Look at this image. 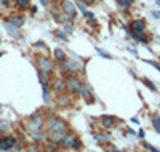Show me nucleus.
<instances>
[{"mask_svg": "<svg viewBox=\"0 0 160 152\" xmlns=\"http://www.w3.org/2000/svg\"><path fill=\"white\" fill-rule=\"evenodd\" d=\"M117 2H118V7L122 8V10H127V8H130V7H131L133 0H117Z\"/></svg>", "mask_w": 160, "mask_h": 152, "instance_id": "obj_16", "label": "nucleus"}, {"mask_svg": "<svg viewBox=\"0 0 160 152\" xmlns=\"http://www.w3.org/2000/svg\"><path fill=\"white\" fill-rule=\"evenodd\" d=\"M114 117H109V115H104L102 119H101V123H102V125L106 127V128H111L112 125H114Z\"/></svg>", "mask_w": 160, "mask_h": 152, "instance_id": "obj_13", "label": "nucleus"}, {"mask_svg": "<svg viewBox=\"0 0 160 152\" xmlns=\"http://www.w3.org/2000/svg\"><path fill=\"white\" fill-rule=\"evenodd\" d=\"M133 37H135L136 40H139V42H142V43H146V42H148V37H146V35H142V32H139V34H133Z\"/></svg>", "mask_w": 160, "mask_h": 152, "instance_id": "obj_21", "label": "nucleus"}, {"mask_svg": "<svg viewBox=\"0 0 160 152\" xmlns=\"http://www.w3.org/2000/svg\"><path fill=\"white\" fill-rule=\"evenodd\" d=\"M0 128H8V123L7 122H2V123H0Z\"/></svg>", "mask_w": 160, "mask_h": 152, "instance_id": "obj_33", "label": "nucleus"}, {"mask_svg": "<svg viewBox=\"0 0 160 152\" xmlns=\"http://www.w3.org/2000/svg\"><path fill=\"white\" fill-rule=\"evenodd\" d=\"M53 88H55V91H61L62 88H66V82L64 80H55V84H53Z\"/></svg>", "mask_w": 160, "mask_h": 152, "instance_id": "obj_14", "label": "nucleus"}, {"mask_svg": "<svg viewBox=\"0 0 160 152\" xmlns=\"http://www.w3.org/2000/svg\"><path fill=\"white\" fill-rule=\"evenodd\" d=\"M26 150H37V146H28Z\"/></svg>", "mask_w": 160, "mask_h": 152, "instance_id": "obj_32", "label": "nucleus"}, {"mask_svg": "<svg viewBox=\"0 0 160 152\" xmlns=\"http://www.w3.org/2000/svg\"><path fill=\"white\" fill-rule=\"evenodd\" d=\"M152 16H154V18H160V11H154Z\"/></svg>", "mask_w": 160, "mask_h": 152, "instance_id": "obj_34", "label": "nucleus"}, {"mask_svg": "<svg viewBox=\"0 0 160 152\" xmlns=\"http://www.w3.org/2000/svg\"><path fill=\"white\" fill-rule=\"evenodd\" d=\"M56 35H58V37H59V38H61V40H64V42H66V40H68V38H66V35H64V34H62V32H59V31H58V32H56Z\"/></svg>", "mask_w": 160, "mask_h": 152, "instance_id": "obj_30", "label": "nucleus"}, {"mask_svg": "<svg viewBox=\"0 0 160 152\" xmlns=\"http://www.w3.org/2000/svg\"><path fill=\"white\" fill-rule=\"evenodd\" d=\"M72 141H74V136H72V133L68 131V134L64 136V139L61 141V144H62V147H66V149H71V147H72Z\"/></svg>", "mask_w": 160, "mask_h": 152, "instance_id": "obj_11", "label": "nucleus"}, {"mask_svg": "<svg viewBox=\"0 0 160 152\" xmlns=\"http://www.w3.org/2000/svg\"><path fill=\"white\" fill-rule=\"evenodd\" d=\"M35 47H37V48H45V45H43V43H37Z\"/></svg>", "mask_w": 160, "mask_h": 152, "instance_id": "obj_36", "label": "nucleus"}, {"mask_svg": "<svg viewBox=\"0 0 160 152\" xmlns=\"http://www.w3.org/2000/svg\"><path fill=\"white\" fill-rule=\"evenodd\" d=\"M5 27H7V31H8L10 35H13V37H18V35H19V32H18V26H15L13 23L7 21V23H5Z\"/></svg>", "mask_w": 160, "mask_h": 152, "instance_id": "obj_9", "label": "nucleus"}, {"mask_svg": "<svg viewBox=\"0 0 160 152\" xmlns=\"http://www.w3.org/2000/svg\"><path fill=\"white\" fill-rule=\"evenodd\" d=\"M31 136H32V139L40 141V139H43V138H45V133L40 131V130H35V131H31Z\"/></svg>", "mask_w": 160, "mask_h": 152, "instance_id": "obj_15", "label": "nucleus"}, {"mask_svg": "<svg viewBox=\"0 0 160 152\" xmlns=\"http://www.w3.org/2000/svg\"><path fill=\"white\" fill-rule=\"evenodd\" d=\"M82 147V141L78 139V138H74V141H72V149H80Z\"/></svg>", "mask_w": 160, "mask_h": 152, "instance_id": "obj_24", "label": "nucleus"}, {"mask_svg": "<svg viewBox=\"0 0 160 152\" xmlns=\"http://www.w3.org/2000/svg\"><path fill=\"white\" fill-rule=\"evenodd\" d=\"M10 2V0H2V3H8Z\"/></svg>", "mask_w": 160, "mask_h": 152, "instance_id": "obj_38", "label": "nucleus"}, {"mask_svg": "<svg viewBox=\"0 0 160 152\" xmlns=\"http://www.w3.org/2000/svg\"><path fill=\"white\" fill-rule=\"evenodd\" d=\"M8 21H10V23H13L15 26H18V27H19L21 24H24V18H22L21 15H13Z\"/></svg>", "mask_w": 160, "mask_h": 152, "instance_id": "obj_12", "label": "nucleus"}, {"mask_svg": "<svg viewBox=\"0 0 160 152\" xmlns=\"http://www.w3.org/2000/svg\"><path fill=\"white\" fill-rule=\"evenodd\" d=\"M58 103H59V104H64V106H66V104L69 103V99L66 98V96H64V94H62V93L59 91V96H58Z\"/></svg>", "mask_w": 160, "mask_h": 152, "instance_id": "obj_22", "label": "nucleus"}, {"mask_svg": "<svg viewBox=\"0 0 160 152\" xmlns=\"http://www.w3.org/2000/svg\"><path fill=\"white\" fill-rule=\"evenodd\" d=\"M77 7L80 8V11H82V13H85V11H87V10H85V5H83L82 2H78V3H77Z\"/></svg>", "mask_w": 160, "mask_h": 152, "instance_id": "obj_28", "label": "nucleus"}, {"mask_svg": "<svg viewBox=\"0 0 160 152\" xmlns=\"http://www.w3.org/2000/svg\"><path fill=\"white\" fill-rule=\"evenodd\" d=\"M29 2H31V0H15V3L19 8H28L29 7Z\"/></svg>", "mask_w": 160, "mask_h": 152, "instance_id": "obj_19", "label": "nucleus"}, {"mask_svg": "<svg viewBox=\"0 0 160 152\" xmlns=\"http://www.w3.org/2000/svg\"><path fill=\"white\" fill-rule=\"evenodd\" d=\"M80 94L87 99V103H93V96H91V91H90L88 87H83V85L80 87Z\"/></svg>", "mask_w": 160, "mask_h": 152, "instance_id": "obj_10", "label": "nucleus"}, {"mask_svg": "<svg viewBox=\"0 0 160 152\" xmlns=\"http://www.w3.org/2000/svg\"><path fill=\"white\" fill-rule=\"evenodd\" d=\"M130 34L133 35V34H139V32H144V29H146V23L142 21V19H138V21H133L131 23V26H130Z\"/></svg>", "mask_w": 160, "mask_h": 152, "instance_id": "obj_6", "label": "nucleus"}, {"mask_svg": "<svg viewBox=\"0 0 160 152\" xmlns=\"http://www.w3.org/2000/svg\"><path fill=\"white\" fill-rule=\"evenodd\" d=\"M98 53L101 54V56H104V58H109V54H108V53H106L104 50H98Z\"/></svg>", "mask_w": 160, "mask_h": 152, "instance_id": "obj_31", "label": "nucleus"}, {"mask_svg": "<svg viewBox=\"0 0 160 152\" xmlns=\"http://www.w3.org/2000/svg\"><path fill=\"white\" fill-rule=\"evenodd\" d=\"M55 58H56L58 61L66 59V56H64V51H62V50H59V48H56V50H55Z\"/></svg>", "mask_w": 160, "mask_h": 152, "instance_id": "obj_18", "label": "nucleus"}, {"mask_svg": "<svg viewBox=\"0 0 160 152\" xmlns=\"http://www.w3.org/2000/svg\"><path fill=\"white\" fill-rule=\"evenodd\" d=\"M38 79H40V84L45 85L47 82H48V74H47V72H42V71H38Z\"/></svg>", "mask_w": 160, "mask_h": 152, "instance_id": "obj_17", "label": "nucleus"}, {"mask_svg": "<svg viewBox=\"0 0 160 152\" xmlns=\"http://www.w3.org/2000/svg\"><path fill=\"white\" fill-rule=\"evenodd\" d=\"M64 82H66V88H68L69 93H80V87H82V84H80V80L75 75L69 74Z\"/></svg>", "mask_w": 160, "mask_h": 152, "instance_id": "obj_2", "label": "nucleus"}, {"mask_svg": "<svg viewBox=\"0 0 160 152\" xmlns=\"http://www.w3.org/2000/svg\"><path fill=\"white\" fill-rule=\"evenodd\" d=\"M144 84H146V87H149V88H151L152 91H155V87H154V84H152V82H149V80H146Z\"/></svg>", "mask_w": 160, "mask_h": 152, "instance_id": "obj_26", "label": "nucleus"}, {"mask_svg": "<svg viewBox=\"0 0 160 152\" xmlns=\"http://www.w3.org/2000/svg\"><path fill=\"white\" fill-rule=\"evenodd\" d=\"M37 67H38V71L47 72V74H50L53 71V64L47 56H37Z\"/></svg>", "mask_w": 160, "mask_h": 152, "instance_id": "obj_4", "label": "nucleus"}, {"mask_svg": "<svg viewBox=\"0 0 160 152\" xmlns=\"http://www.w3.org/2000/svg\"><path fill=\"white\" fill-rule=\"evenodd\" d=\"M47 130L48 131H56V130H68V123H66L64 120L58 119V117H50L47 122Z\"/></svg>", "mask_w": 160, "mask_h": 152, "instance_id": "obj_1", "label": "nucleus"}, {"mask_svg": "<svg viewBox=\"0 0 160 152\" xmlns=\"http://www.w3.org/2000/svg\"><path fill=\"white\" fill-rule=\"evenodd\" d=\"M43 119H42V115L40 114H35V115H32L29 120H28V123H26V127H28V130L29 131H35V130H40L43 127Z\"/></svg>", "mask_w": 160, "mask_h": 152, "instance_id": "obj_3", "label": "nucleus"}, {"mask_svg": "<svg viewBox=\"0 0 160 152\" xmlns=\"http://www.w3.org/2000/svg\"><path fill=\"white\" fill-rule=\"evenodd\" d=\"M58 19H59L61 23H64V24H68L69 21H74V19H72V18H71V16L68 15V13H66V15H62L61 18H58Z\"/></svg>", "mask_w": 160, "mask_h": 152, "instance_id": "obj_23", "label": "nucleus"}, {"mask_svg": "<svg viewBox=\"0 0 160 152\" xmlns=\"http://www.w3.org/2000/svg\"><path fill=\"white\" fill-rule=\"evenodd\" d=\"M152 125H154L155 131H157V133H160V117H157V115H155V117L152 119Z\"/></svg>", "mask_w": 160, "mask_h": 152, "instance_id": "obj_20", "label": "nucleus"}, {"mask_svg": "<svg viewBox=\"0 0 160 152\" xmlns=\"http://www.w3.org/2000/svg\"><path fill=\"white\" fill-rule=\"evenodd\" d=\"M83 16H85L87 19H93V16H95V15H93V13H90V11H85Z\"/></svg>", "mask_w": 160, "mask_h": 152, "instance_id": "obj_27", "label": "nucleus"}, {"mask_svg": "<svg viewBox=\"0 0 160 152\" xmlns=\"http://www.w3.org/2000/svg\"><path fill=\"white\" fill-rule=\"evenodd\" d=\"M61 63H62V71H64V72H68V74H75V72H77V67H75V64H74L72 61L62 59Z\"/></svg>", "mask_w": 160, "mask_h": 152, "instance_id": "obj_8", "label": "nucleus"}, {"mask_svg": "<svg viewBox=\"0 0 160 152\" xmlns=\"http://www.w3.org/2000/svg\"><path fill=\"white\" fill-rule=\"evenodd\" d=\"M61 8H62L64 13H68L72 19H75V5L74 3H71L69 0H62V2H61Z\"/></svg>", "mask_w": 160, "mask_h": 152, "instance_id": "obj_5", "label": "nucleus"}, {"mask_svg": "<svg viewBox=\"0 0 160 152\" xmlns=\"http://www.w3.org/2000/svg\"><path fill=\"white\" fill-rule=\"evenodd\" d=\"M83 2H87V3H88V5H91V3H93V2H95V0H83Z\"/></svg>", "mask_w": 160, "mask_h": 152, "instance_id": "obj_37", "label": "nucleus"}, {"mask_svg": "<svg viewBox=\"0 0 160 152\" xmlns=\"http://www.w3.org/2000/svg\"><path fill=\"white\" fill-rule=\"evenodd\" d=\"M95 139H96V141H108L109 136H108V134H95Z\"/></svg>", "mask_w": 160, "mask_h": 152, "instance_id": "obj_25", "label": "nucleus"}, {"mask_svg": "<svg viewBox=\"0 0 160 152\" xmlns=\"http://www.w3.org/2000/svg\"><path fill=\"white\" fill-rule=\"evenodd\" d=\"M90 26H91V27H96L98 24H96V21H91V19H90Z\"/></svg>", "mask_w": 160, "mask_h": 152, "instance_id": "obj_35", "label": "nucleus"}, {"mask_svg": "<svg viewBox=\"0 0 160 152\" xmlns=\"http://www.w3.org/2000/svg\"><path fill=\"white\" fill-rule=\"evenodd\" d=\"M68 134V130H56V131H50V139L53 141V143H61L62 139H64V136Z\"/></svg>", "mask_w": 160, "mask_h": 152, "instance_id": "obj_7", "label": "nucleus"}, {"mask_svg": "<svg viewBox=\"0 0 160 152\" xmlns=\"http://www.w3.org/2000/svg\"><path fill=\"white\" fill-rule=\"evenodd\" d=\"M64 31L68 32V34H71V32H72V26H71V24H66V27H64Z\"/></svg>", "mask_w": 160, "mask_h": 152, "instance_id": "obj_29", "label": "nucleus"}]
</instances>
